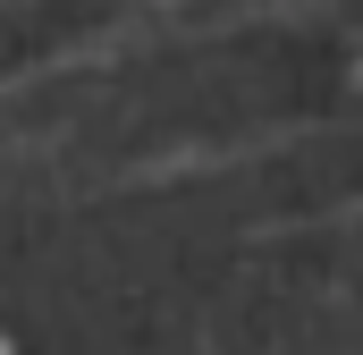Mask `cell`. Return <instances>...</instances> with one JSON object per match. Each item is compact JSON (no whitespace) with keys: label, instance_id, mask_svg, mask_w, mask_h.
I'll return each instance as SVG.
<instances>
[{"label":"cell","instance_id":"obj_1","mask_svg":"<svg viewBox=\"0 0 363 355\" xmlns=\"http://www.w3.org/2000/svg\"><path fill=\"white\" fill-rule=\"evenodd\" d=\"M0 355H9V339H0Z\"/></svg>","mask_w":363,"mask_h":355}]
</instances>
